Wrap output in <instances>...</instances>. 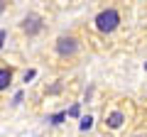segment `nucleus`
Segmentation results:
<instances>
[{
  "label": "nucleus",
  "mask_w": 147,
  "mask_h": 137,
  "mask_svg": "<svg viewBox=\"0 0 147 137\" xmlns=\"http://www.w3.org/2000/svg\"><path fill=\"white\" fill-rule=\"evenodd\" d=\"M118 25H120V12H118L115 7H105V10H100L98 15H96V27H98L103 34L113 32Z\"/></svg>",
  "instance_id": "obj_1"
},
{
  "label": "nucleus",
  "mask_w": 147,
  "mask_h": 137,
  "mask_svg": "<svg viewBox=\"0 0 147 137\" xmlns=\"http://www.w3.org/2000/svg\"><path fill=\"white\" fill-rule=\"evenodd\" d=\"M54 49H57V54L61 59H69V56H74V54L79 52V39L76 37H59L57 39V44H54Z\"/></svg>",
  "instance_id": "obj_2"
},
{
  "label": "nucleus",
  "mask_w": 147,
  "mask_h": 137,
  "mask_svg": "<svg viewBox=\"0 0 147 137\" xmlns=\"http://www.w3.org/2000/svg\"><path fill=\"white\" fill-rule=\"evenodd\" d=\"M22 27H25L27 34H37V32L42 30V20H39L37 15H30V17L25 20V25H22Z\"/></svg>",
  "instance_id": "obj_3"
},
{
  "label": "nucleus",
  "mask_w": 147,
  "mask_h": 137,
  "mask_svg": "<svg viewBox=\"0 0 147 137\" xmlns=\"http://www.w3.org/2000/svg\"><path fill=\"white\" fill-rule=\"evenodd\" d=\"M10 81H12V68L0 66V91H5L10 86Z\"/></svg>",
  "instance_id": "obj_4"
},
{
  "label": "nucleus",
  "mask_w": 147,
  "mask_h": 137,
  "mask_svg": "<svg viewBox=\"0 0 147 137\" xmlns=\"http://www.w3.org/2000/svg\"><path fill=\"white\" fill-rule=\"evenodd\" d=\"M105 125L113 127V130H115V127H120V125H123V113H110V115L105 118Z\"/></svg>",
  "instance_id": "obj_5"
}]
</instances>
